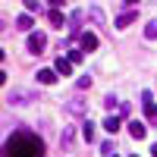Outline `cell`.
Returning <instances> with one entry per match:
<instances>
[{"mask_svg": "<svg viewBox=\"0 0 157 157\" xmlns=\"http://www.w3.org/2000/svg\"><path fill=\"white\" fill-rule=\"evenodd\" d=\"M29 50H35V54H41V50H44V38L38 35V32L29 38Z\"/></svg>", "mask_w": 157, "mask_h": 157, "instance_id": "obj_4", "label": "cell"}, {"mask_svg": "<svg viewBox=\"0 0 157 157\" xmlns=\"http://www.w3.org/2000/svg\"><path fill=\"white\" fill-rule=\"evenodd\" d=\"M38 82H41V85H54L57 82V72L54 69H41V72H38Z\"/></svg>", "mask_w": 157, "mask_h": 157, "instance_id": "obj_3", "label": "cell"}, {"mask_svg": "<svg viewBox=\"0 0 157 157\" xmlns=\"http://www.w3.org/2000/svg\"><path fill=\"white\" fill-rule=\"evenodd\" d=\"M54 72H57V75H69V72H72V63H69L66 57L57 60V63H54Z\"/></svg>", "mask_w": 157, "mask_h": 157, "instance_id": "obj_2", "label": "cell"}, {"mask_svg": "<svg viewBox=\"0 0 157 157\" xmlns=\"http://www.w3.org/2000/svg\"><path fill=\"white\" fill-rule=\"evenodd\" d=\"M66 60H69V63H82V50H69Z\"/></svg>", "mask_w": 157, "mask_h": 157, "instance_id": "obj_10", "label": "cell"}, {"mask_svg": "<svg viewBox=\"0 0 157 157\" xmlns=\"http://www.w3.org/2000/svg\"><path fill=\"white\" fill-rule=\"evenodd\" d=\"M50 22H54V25H63V13L54 10V13H50Z\"/></svg>", "mask_w": 157, "mask_h": 157, "instance_id": "obj_11", "label": "cell"}, {"mask_svg": "<svg viewBox=\"0 0 157 157\" xmlns=\"http://www.w3.org/2000/svg\"><path fill=\"white\" fill-rule=\"evenodd\" d=\"M148 38H157V19H154V22L148 25Z\"/></svg>", "mask_w": 157, "mask_h": 157, "instance_id": "obj_12", "label": "cell"}, {"mask_svg": "<svg viewBox=\"0 0 157 157\" xmlns=\"http://www.w3.org/2000/svg\"><path fill=\"white\" fill-rule=\"evenodd\" d=\"M104 129H107V132H116V129H120V120H113V116H107V120H104Z\"/></svg>", "mask_w": 157, "mask_h": 157, "instance_id": "obj_7", "label": "cell"}, {"mask_svg": "<svg viewBox=\"0 0 157 157\" xmlns=\"http://www.w3.org/2000/svg\"><path fill=\"white\" fill-rule=\"evenodd\" d=\"M129 132H132L135 138H145V123H135L132 120V123H129Z\"/></svg>", "mask_w": 157, "mask_h": 157, "instance_id": "obj_6", "label": "cell"}, {"mask_svg": "<svg viewBox=\"0 0 157 157\" xmlns=\"http://www.w3.org/2000/svg\"><path fill=\"white\" fill-rule=\"evenodd\" d=\"M151 151H154V157H157V145H154V148H151Z\"/></svg>", "mask_w": 157, "mask_h": 157, "instance_id": "obj_13", "label": "cell"}, {"mask_svg": "<svg viewBox=\"0 0 157 157\" xmlns=\"http://www.w3.org/2000/svg\"><path fill=\"white\" fill-rule=\"evenodd\" d=\"M3 157H44V141L32 132H13L3 141Z\"/></svg>", "mask_w": 157, "mask_h": 157, "instance_id": "obj_1", "label": "cell"}, {"mask_svg": "<svg viewBox=\"0 0 157 157\" xmlns=\"http://www.w3.org/2000/svg\"><path fill=\"white\" fill-rule=\"evenodd\" d=\"M91 132H94V126H91V123H85V126H82V135H85V141H91V138H94Z\"/></svg>", "mask_w": 157, "mask_h": 157, "instance_id": "obj_8", "label": "cell"}, {"mask_svg": "<svg viewBox=\"0 0 157 157\" xmlns=\"http://www.w3.org/2000/svg\"><path fill=\"white\" fill-rule=\"evenodd\" d=\"M98 47V38L94 35H82V54H85V50H94Z\"/></svg>", "mask_w": 157, "mask_h": 157, "instance_id": "obj_5", "label": "cell"}, {"mask_svg": "<svg viewBox=\"0 0 157 157\" xmlns=\"http://www.w3.org/2000/svg\"><path fill=\"white\" fill-rule=\"evenodd\" d=\"M19 29H32V16L25 13V16H19Z\"/></svg>", "mask_w": 157, "mask_h": 157, "instance_id": "obj_9", "label": "cell"}]
</instances>
